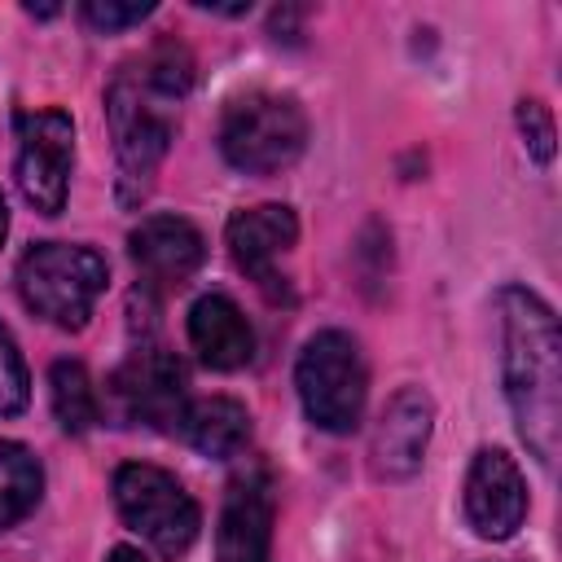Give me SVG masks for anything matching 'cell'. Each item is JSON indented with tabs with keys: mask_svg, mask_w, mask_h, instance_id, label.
Returning a JSON list of instances; mask_svg holds the SVG:
<instances>
[{
	"mask_svg": "<svg viewBox=\"0 0 562 562\" xmlns=\"http://www.w3.org/2000/svg\"><path fill=\"white\" fill-rule=\"evenodd\" d=\"M501 312V373L505 400L522 443L540 465H553L562 439V334L553 307L527 285L496 294Z\"/></svg>",
	"mask_w": 562,
	"mask_h": 562,
	"instance_id": "obj_1",
	"label": "cell"
},
{
	"mask_svg": "<svg viewBox=\"0 0 562 562\" xmlns=\"http://www.w3.org/2000/svg\"><path fill=\"white\" fill-rule=\"evenodd\" d=\"M105 281H110V268L92 246L40 241L18 263L22 303L61 329H79L92 316L97 299L105 294Z\"/></svg>",
	"mask_w": 562,
	"mask_h": 562,
	"instance_id": "obj_2",
	"label": "cell"
},
{
	"mask_svg": "<svg viewBox=\"0 0 562 562\" xmlns=\"http://www.w3.org/2000/svg\"><path fill=\"white\" fill-rule=\"evenodd\" d=\"M294 386H299V400H303V413L312 426H321L329 435L356 430L360 413H364V395H369L360 342L342 329L312 334L299 351Z\"/></svg>",
	"mask_w": 562,
	"mask_h": 562,
	"instance_id": "obj_3",
	"label": "cell"
},
{
	"mask_svg": "<svg viewBox=\"0 0 562 562\" xmlns=\"http://www.w3.org/2000/svg\"><path fill=\"white\" fill-rule=\"evenodd\" d=\"M307 145V114L294 97L281 92H246L224 110L220 149L228 167L246 176L285 171Z\"/></svg>",
	"mask_w": 562,
	"mask_h": 562,
	"instance_id": "obj_4",
	"label": "cell"
},
{
	"mask_svg": "<svg viewBox=\"0 0 562 562\" xmlns=\"http://www.w3.org/2000/svg\"><path fill=\"white\" fill-rule=\"evenodd\" d=\"M114 505H119V518L167 562L184 558L189 544L198 540V527H202L198 501L162 465H149V461L119 465L114 470Z\"/></svg>",
	"mask_w": 562,
	"mask_h": 562,
	"instance_id": "obj_5",
	"label": "cell"
},
{
	"mask_svg": "<svg viewBox=\"0 0 562 562\" xmlns=\"http://www.w3.org/2000/svg\"><path fill=\"white\" fill-rule=\"evenodd\" d=\"M105 114L114 132V154H119V198L140 202L154 184V171L171 145V114L167 105L136 79V70H119L110 92H105Z\"/></svg>",
	"mask_w": 562,
	"mask_h": 562,
	"instance_id": "obj_6",
	"label": "cell"
},
{
	"mask_svg": "<svg viewBox=\"0 0 562 562\" xmlns=\"http://www.w3.org/2000/svg\"><path fill=\"white\" fill-rule=\"evenodd\" d=\"M75 162V123L66 110H31L18 119V189L40 215L66 206Z\"/></svg>",
	"mask_w": 562,
	"mask_h": 562,
	"instance_id": "obj_7",
	"label": "cell"
},
{
	"mask_svg": "<svg viewBox=\"0 0 562 562\" xmlns=\"http://www.w3.org/2000/svg\"><path fill=\"white\" fill-rule=\"evenodd\" d=\"M114 395L123 404V413L132 422H149V426H171L184 413V364L158 347V342H140L127 364L114 373Z\"/></svg>",
	"mask_w": 562,
	"mask_h": 562,
	"instance_id": "obj_8",
	"label": "cell"
},
{
	"mask_svg": "<svg viewBox=\"0 0 562 562\" xmlns=\"http://www.w3.org/2000/svg\"><path fill=\"white\" fill-rule=\"evenodd\" d=\"M465 518L483 540H509L527 518V483L509 452L483 448L465 474Z\"/></svg>",
	"mask_w": 562,
	"mask_h": 562,
	"instance_id": "obj_9",
	"label": "cell"
},
{
	"mask_svg": "<svg viewBox=\"0 0 562 562\" xmlns=\"http://www.w3.org/2000/svg\"><path fill=\"white\" fill-rule=\"evenodd\" d=\"M430 430H435V400H430L422 386L395 391L391 404L382 408L378 430H373V443H369L373 474H378V479H391V483L413 479V474L422 470Z\"/></svg>",
	"mask_w": 562,
	"mask_h": 562,
	"instance_id": "obj_10",
	"label": "cell"
},
{
	"mask_svg": "<svg viewBox=\"0 0 562 562\" xmlns=\"http://www.w3.org/2000/svg\"><path fill=\"white\" fill-rule=\"evenodd\" d=\"M272 553V487L263 474H241L224 492L215 527V562H268Z\"/></svg>",
	"mask_w": 562,
	"mask_h": 562,
	"instance_id": "obj_11",
	"label": "cell"
},
{
	"mask_svg": "<svg viewBox=\"0 0 562 562\" xmlns=\"http://www.w3.org/2000/svg\"><path fill=\"white\" fill-rule=\"evenodd\" d=\"M136 268L145 272L149 285H184L202 268V233L180 220V215H149L132 228L127 237Z\"/></svg>",
	"mask_w": 562,
	"mask_h": 562,
	"instance_id": "obj_12",
	"label": "cell"
},
{
	"mask_svg": "<svg viewBox=\"0 0 562 562\" xmlns=\"http://www.w3.org/2000/svg\"><path fill=\"white\" fill-rule=\"evenodd\" d=\"M228 237V250L237 259V268L246 277H255L259 285H272L277 281V259L294 246L299 237V220L290 206L281 202H259V206H246L228 220L224 228Z\"/></svg>",
	"mask_w": 562,
	"mask_h": 562,
	"instance_id": "obj_13",
	"label": "cell"
},
{
	"mask_svg": "<svg viewBox=\"0 0 562 562\" xmlns=\"http://www.w3.org/2000/svg\"><path fill=\"white\" fill-rule=\"evenodd\" d=\"M189 342L211 369H241L255 356V329L228 294H202L189 307Z\"/></svg>",
	"mask_w": 562,
	"mask_h": 562,
	"instance_id": "obj_14",
	"label": "cell"
},
{
	"mask_svg": "<svg viewBox=\"0 0 562 562\" xmlns=\"http://www.w3.org/2000/svg\"><path fill=\"white\" fill-rule=\"evenodd\" d=\"M176 430L202 457H237L250 439V413L228 395H206L184 404Z\"/></svg>",
	"mask_w": 562,
	"mask_h": 562,
	"instance_id": "obj_15",
	"label": "cell"
},
{
	"mask_svg": "<svg viewBox=\"0 0 562 562\" xmlns=\"http://www.w3.org/2000/svg\"><path fill=\"white\" fill-rule=\"evenodd\" d=\"M44 492V470L31 457V448L0 439V531L13 527L18 518H26L35 509Z\"/></svg>",
	"mask_w": 562,
	"mask_h": 562,
	"instance_id": "obj_16",
	"label": "cell"
},
{
	"mask_svg": "<svg viewBox=\"0 0 562 562\" xmlns=\"http://www.w3.org/2000/svg\"><path fill=\"white\" fill-rule=\"evenodd\" d=\"M48 391H53V413L61 422V430L70 435H83L101 422V400H97V386L88 378V369L79 360H57L53 373H48Z\"/></svg>",
	"mask_w": 562,
	"mask_h": 562,
	"instance_id": "obj_17",
	"label": "cell"
},
{
	"mask_svg": "<svg viewBox=\"0 0 562 562\" xmlns=\"http://www.w3.org/2000/svg\"><path fill=\"white\" fill-rule=\"evenodd\" d=\"M132 70H136V79H140L162 105L180 101V97L189 92V83H193V57H189V48L176 44V40L154 44V48L140 57V66H132Z\"/></svg>",
	"mask_w": 562,
	"mask_h": 562,
	"instance_id": "obj_18",
	"label": "cell"
},
{
	"mask_svg": "<svg viewBox=\"0 0 562 562\" xmlns=\"http://www.w3.org/2000/svg\"><path fill=\"white\" fill-rule=\"evenodd\" d=\"M31 400V378H26V360L13 342V334L0 325V422L18 417Z\"/></svg>",
	"mask_w": 562,
	"mask_h": 562,
	"instance_id": "obj_19",
	"label": "cell"
},
{
	"mask_svg": "<svg viewBox=\"0 0 562 562\" xmlns=\"http://www.w3.org/2000/svg\"><path fill=\"white\" fill-rule=\"evenodd\" d=\"M518 132H522V145H527V154L536 158V162H549L553 158V140H558V132H553V114H549V105L544 101H518Z\"/></svg>",
	"mask_w": 562,
	"mask_h": 562,
	"instance_id": "obj_20",
	"label": "cell"
},
{
	"mask_svg": "<svg viewBox=\"0 0 562 562\" xmlns=\"http://www.w3.org/2000/svg\"><path fill=\"white\" fill-rule=\"evenodd\" d=\"M154 13V4L149 0H88L83 4V22L92 26V31H123V26H136V22H145Z\"/></svg>",
	"mask_w": 562,
	"mask_h": 562,
	"instance_id": "obj_21",
	"label": "cell"
},
{
	"mask_svg": "<svg viewBox=\"0 0 562 562\" xmlns=\"http://www.w3.org/2000/svg\"><path fill=\"white\" fill-rule=\"evenodd\" d=\"M110 562H149V558H140L136 549H127V544H119V549L110 553Z\"/></svg>",
	"mask_w": 562,
	"mask_h": 562,
	"instance_id": "obj_22",
	"label": "cell"
},
{
	"mask_svg": "<svg viewBox=\"0 0 562 562\" xmlns=\"http://www.w3.org/2000/svg\"><path fill=\"white\" fill-rule=\"evenodd\" d=\"M26 13H31V18H53L57 4H26Z\"/></svg>",
	"mask_w": 562,
	"mask_h": 562,
	"instance_id": "obj_23",
	"label": "cell"
},
{
	"mask_svg": "<svg viewBox=\"0 0 562 562\" xmlns=\"http://www.w3.org/2000/svg\"><path fill=\"white\" fill-rule=\"evenodd\" d=\"M4 233H9V211H4V198H0V241H4Z\"/></svg>",
	"mask_w": 562,
	"mask_h": 562,
	"instance_id": "obj_24",
	"label": "cell"
}]
</instances>
